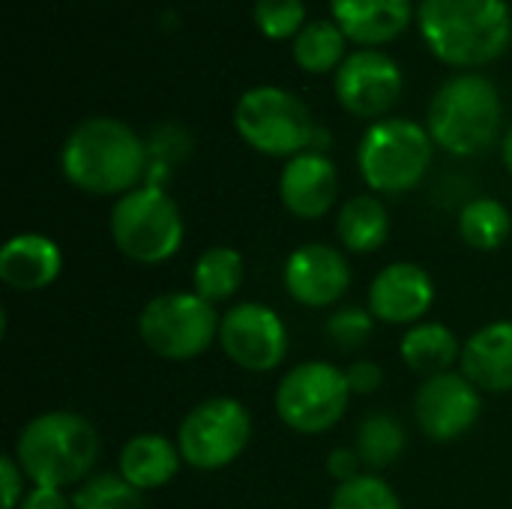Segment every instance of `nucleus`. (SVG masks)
Instances as JSON below:
<instances>
[{
    "instance_id": "26",
    "label": "nucleus",
    "mask_w": 512,
    "mask_h": 509,
    "mask_svg": "<svg viewBox=\"0 0 512 509\" xmlns=\"http://www.w3.org/2000/svg\"><path fill=\"white\" fill-rule=\"evenodd\" d=\"M405 444H408V435H405L402 423L393 414L375 411V414L360 420L354 450L360 453L366 468L384 471V468L396 465V459L405 453Z\"/></svg>"
},
{
    "instance_id": "30",
    "label": "nucleus",
    "mask_w": 512,
    "mask_h": 509,
    "mask_svg": "<svg viewBox=\"0 0 512 509\" xmlns=\"http://www.w3.org/2000/svg\"><path fill=\"white\" fill-rule=\"evenodd\" d=\"M375 333V315L369 309H339L336 315L327 318V336L333 339V345H339L342 351H354L363 348Z\"/></svg>"
},
{
    "instance_id": "6",
    "label": "nucleus",
    "mask_w": 512,
    "mask_h": 509,
    "mask_svg": "<svg viewBox=\"0 0 512 509\" xmlns=\"http://www.w3.org/2000/svg\"><path fill=\"white\" fill-rule=\"evenodd\" d=\"M111 240L117 252L135 264L153 267L174 258L183 246V213L162 186H138L111 207Z\"/></svg>"
},
{
    "instance_id": "34",
    "label": "nucleus",
    "mask_w": 512,
    "mask_h": 509,
    "mask_svg": "<svg viewBox=\"0 0 512 509\" xmlns=\"http://www.w3.org/2000/svg\"><path fill=\"white\" fill-rule=\"evenodd\" d=\"M18 509H72V498H66L63 489H45V486H33Z\"/></svg>"
},
{
    "instance_id": "29",
    "label": "nucleus",
    "mask_w": 512,
    "mask_h": 509,
    "mask_svg": "<svg viewBox=\"0 0 512 509\" xmlns=\"http://www.w3.org/2000/svg\"><path fill=\"white\" fill-rule=\"evenodd\" d=\"M330 509H402V501L393 492V486L381 477L360 474L357 480L336 486Z\"/></svg>"
},
{
    "instance_id": "23",
    "label": "nucleus",
    "mask_w": 512,
    "mask_h": 509,
    "mask_svg": "<svg viewBox=\"0 0 512 509\" xmlns=\"http://www.w3.org/2000/svg\"><path fill=\"white\" fill-rule=\"evenodd\" d=\"M243 276H246V264L234 246H210L198 255L192 267V288L198 297L216 306L240 291Z\"/></svg>"
},
{
    "instance_id": "32",
    "label": "nucleus",
    "mask_w": 512,
    "mask_h": 509,
    "mask_svg": "<svg viewBox=\"0 0 512 509\" xmlns=\"http://www.w3.org/2000/svg\"><path fill=\"white\" fill-rule=\"evenodd\" d=\"M345 375H348L354 396H372L384 384V369L375 360H360L351 369H345Z\"/></svg>"
},
{
    "instance_id": "11",
    "label": "nucleus",
    "mask_w": 512,
    "mask_h": 509,
    "mask_svg": "<svg viewBox=\"0 0 512 509\" xmlns=\"http://www.w3.org/2000/svg\"><path fill=\"white\" fill-rule=\"evenodd\" d=\"M219 348L246 372H273L288 357V327L276 309L264 303H237L219 321Z\"/></svg>"
},
{
    "instance_id": "35",
    "label": "nucleus",
    "mask_w": 512,
    "mask_h": 509,
    "mask_svg": "<svg viewBox=\"0 0 512 509\" xmlns=\"http://www.w3.org/2000/svg\"><path fill=\"white\" fill-rule=\"evenodd\" d=\"M501 153H504V165H507V171L512 174V126L507 129V135H504V147H501Z\"/></svg>"
},
{
    "instance_id": "1",
    "label": "nucleus",
    "mask_w": 512,
    "mask_h": 509,
    "mask_svg": "<svg viewBox=\"0 0 512 509\" xmlns=\"http://www.w3.org/2000/svg\"><path fill=\"white\" fill-rule=\"evenodd\" d=\"M63 177L87 195H126L147 183L150 147L117 117H87L63 141Z\"/></svg>"
},
{
    "instance_id": "18",
    "label": "nucleus",
    "mask_w": 512,
    "mask_h": 509,
    "mask_svg": "<svg viewBox=\"0 0 512 509\" xmlns=\"http://www.w3.org/2000/svg\"><path fill=\"white\" fill-rule=\"evenodd\" d=\"M330 12L348 39L375 48L399 39L408 30L414 18V3L411 0H330Z\"/></svg>"
},
{
    "instance_id": "24",
    "label": "nucleus",
    "mask_w": 512,
    "mask_h": 509,
    "mask_svg": "<svg viewBox=\"0 0 512 509\" xmlns=\"http://www.w3.org/2000/svg\"><path fill=\"white\" fill-rule=\"evenodd\" d=\"M345 42H348V36L342 33V27L333 18L306 21V27L294 36V45H291L294 63L309 75L336 72L348 57Z\"/></svg>"
},
{
    "instance_id": "19",
    "label": "nucleus",
    "mask_w": 512,
    "mask_h": 509,
    "mask_svg": "<svg viewBox=\"0 0 512 509\" xmlns=\"http://www.w3.org/2000/svg\"><path fill=\"white\" fill-rule=\"evenodd\" d=\"M459 363L480 393H512V321H492L471 333Z\"/></svg>"
},
{
    "instance_id": "8",
    "label": "nucleus",
    "mask_w": 512,
    "mask_h": 509,
    "mask_svg": "<svg viewBox=\"0 0 512 509\" xmlns=\"http://www.w3.org/2000/svg\"><path fill=\"white\" fill-rule=\"evenodd\" d=\"M216 306L195 291H168L153 297L138 315V336L162 360L186 363L219 342Z\"/></svg>"
},
{
    "instance_id": "4",
    "label": "nucleus",
    "mask_w": 512,
    "mask_h": 509,
    "mask_svg": "<svg viewBox=\"0 0 512 509\" xmlns=\"http://www.w3.org/2000/svg\"><path fill=\"white\" fill-rule=\"evenodd\" d=\"M504 123V102L498 87L480 72L447 78L429 102L426 129L435 147L453 156L486 153Z\"/></svg>"
},
{
    "instance_id": "21",
    "label": "nucleus",
    "mask_w": 512,
    "mask_h": 509,
    "mask_svg": "<svg viewBox=\"0 0 512 509\" xmlns=\"http://www.w3.org/2000/svg\"><path fill=\"white\" fill-rule=\"evenodd\" d=\"M336 237L354 255L378 252L390 237V213L378 195H354L339 207Z\"/></svg>"
},
{
    "instance_id": "33",
    "label": "nucleus",
    "mask_w": 512,
    "mask_h": 509,
    "mask_svg": "<svg viewBox=\"0 0 512 509\" xmlns=\"http://www.w3.org/2000/svg\"><path fill=\"white\" fill-rule=\"evenodd\" d=\"M363 459H360V453L357 450H351V447H339V450H333L330 456H327V474L342 486V483H351V480H357L363 471Z\"/></svg>"
},
{
    "instance_id": "12",
    "label": "nucleus",
    "mask_w": 512,
    "mask_h": 509,
    "mask_svg": "<svg viewBox=\"0 0 512 509\" xmlns=\"http://www.w3.org/2000/svg\"><path fill=\"white\" fill-rule=\"evenodd\" d=\"M402 87H405V75L399 63L378 48H360L348 54L333 78L339 105L348 114L375 123L384 120L387 111L399 102Z\"/></svg>"
},
{
    "instance_id": "2",
    "label": "nucleus",
    "mask_w": 512,
    "mask_h": 509,
    "mask_svg": "<svg viewBox=\"0 0 512 509\" xmlns=\"http://www.w3.org/2000/svg\"><path fill=\"white\" fill-rule=\"evenodd\" d=\"M417 24L429 51L453 69L495 63L512 42L507 0H420Z\"/></svg>"
},
{
    "instance_id": "14",
    "label": "nucleus",
    "mask_w": 512,
    "mask_h": 509,
    "mask_svg": "<svg viewBox=\"0 0 512 509\" xmlns=\"http://www.w3.org/2000/svg\"><path fill=\"white\" fill-rule=\"evenodd\" d=\"M282 279L291 300L306 309H327L351 288V264L336 246L306 243L288 255Z\"/></svg>"
},
{
    "instance_id": "16",
    "label": "nucleus",
    "mask_w": 512,
    "mask_h": 509,
    "mask_svg": "<svg viewBox=\"0 0 512 509\" xmlns=\"http://www.w3.org/2000/svg\"><path fill=\"white\" fill-rule=\"evenodd\" d=\"M339 171L330 156L306 150L285 162L279 174V201L294 219H321L336 207Z\"/></svg>"
},
{
    "instance_id": "31",
    "label": "nucleus",
    "mask_w": 512,
    "mask_h": 509,
    "mask_svg": "<svg viewBox=\"0 0 512 509\" xmlns=\"http://www.w3.org/2000/svg\"><path fill=\"white\" fill-rule=\"evenodd\" d=\"M24 480L27 474L21 471V465L15 462V456H3L0 459V492H3V509H18L24 492Z\"/></svg>"
},
{
    "instance_id": "5",
    "label": "nucleus",
    "mask_w": 512,
    "mask_h": 509,
    "mask_svg": "<svg viewBox=\"0 0 512 509\" xmlns=\"http://www.w3.org/2000/svg\"><path fill=\"white\" fill-rule=\"evenodd\" d=\"M435 156L426 126L405 117H384L366 129L357 147V165L375 195H402L417 189Z\"/></svg>"
},
{
    "instance_id": "27",
    "label": "nucleus",
    "mask_w": 512,
    "mask_h": 509,
    "mask_svg": "<svg viewBox=\"0 0 512 509\" xmlns=\"http://www.w3.org/2000/svg\"><path fill=\"white\" fill-rule=\"evenodd\" d=\"M72 509H147L138 492L120 474H93L72 492Z\"/></svg>"
},
{
    "instance_id": "7",
    "label": "nucleus",
    "mask_w": 512,
    "mask_h": 509,
    "mask_svg": "<svg viewBox=\"0 0 512 509\" xmlns=\"http://www.w3.org/2000/svg\"><path fill=\"white\" fill-rule=\"evenodd\" d=\"M237 135L264 156L294 159L315 141V120L300 96L285 87H252L234 108Z\"/></svg>"
},
{
    "instance_id": "17",
    "label": "nucleus",
    "mask_w": 512,
    "mask_h": 509,
    "mask_svg": "<svg viewBox=\"0 0 512 509\" xmlns=\"http://www.w3.org/2000/svg\"><path fill=\"white\" fill-rule=\"evenodd\" d=\"M63 273L60 246L36 231L15 234L0 249V282L12 291L33 294L45 291Z\"/></svg>"
},
{
    "instance_id": "10",
    "label": "nucleus",
    "mask_w": 512,
    "mask_h": 509,
    "mask_svg": "<svg viewBox=\"0 0 512 509\" xmlns=\"http://www.w3.org/2000/svg\"><path fill=\"white\" fill-rule=\"evenodd\" d=\"M252 441L249 408L231 396H213L186 411L177 429V450L195 471H222Z\"/></svg>"
},
{
    "instance_id": "9",
    "label": "nucleus",
    "mask_w": 512,
    "mask_h": 509,
    "mask_svg": "<svg viewBox=\"0 0 512 509\" xmlns=\"http://www.w3.org/2000/svg\"><path fill=\"white\" fill-rule=\"evenodd\" d=\"M351 396L345 369L327 360H309L288 369L276 387L273 408L291 432L324 435L345 417Z\"/></svg>"
},
{
    "instance_id": "3",
    "label": "nucleus",
    "mask_w": 512,
    "mask_h": 509,
    "mask_svg": "<svg viewBox=\"0 0 512 509\" xmlns=\"http://www.w3.org/2000/svg\"><path fill=\"white\" fill-rule=\"evenodd\" d=\"M12 456L27 474V483L66 492L93 477L99 432L75 411H45L18 432Z\"/></svg>"
},
{
    "instance_id": "25",
    "label": "nucleus",
    "mask_w": 512,
    "mask_h": 509,
    "mask_svg": "<svg viewBox=\"0 0 512 509\" xmlns=\"http://www.w3.org/2000/svg\"><path fill=\"white\" fill-rule=\"evenodd\" d=\"M459 234L477 252L501 249L512 234L510 210L498 198H474L459 213Z\"/></svg>"
},
{
    "instance_id": "20",
    "label": "nucleus",
    "mask_w": 512,
    "mask_h": 509,
    "mask_svg": "<svg viewBox=\"0 0 512 509\" xmlns=\"http://www.w3.org/2000/svg\"><path fill=\"white\" fill-rule=\"evenodd\" d=\"M183 465L177 444L159 432L132 435L120 450V477L129 480L138 492H153L168 486Z\"/></svg>"
},
{
    "instance_id": "13",
    "label": "nucleus",
    "mask_w": 512,
    "mask_h": 509,
    "mask_svg": "<svg viewBox=\"0 0 512 509\" xmlns=\"http://www.w3.org/2000/svg\"><path fill=\"white\" fill-rule=\"evenodd\" d=\"M483 396L462 372L432 375L414 396V420L429 441L450 444L480 420Z\"/></svg>"
},
{
    "instance_id": "15",
    "label": "nucleus",
    "mask_w": 512,
    "mask_h": 509,
    "mask_svg": "<svg viewBox=\"0 0 512 509\" xmlns=\"http://www.w3.org/2000/svg\"><path fill=\"white\" fill-rule=\"evenodd\" d=\"M435 303V282L426 267L414 261L387 264L369 285V312L375 321L414 327Z\"/></svg>"
},
{
    "instance_id": "22",
    "label": "nucleus",
    "mask_w": 512,
    "mask_h": 509,
    "mask_svg": "<svg viewBox=\"0 0 512 509\" xmlns=\"http://www.w3.org/2000/svg\"><path fill=\"white\" fill-rule=\"evenodd\" d=\"M399 354L414 372L432 378V375L453 372L456 360H462V345L447 324L420 321V324L408 327V333L402 336Z\"/></svg>"
},
{
    "instance_id": "28",
    "label": "nucleus",
    "mask_w": 512,
    "mask_h": 509,
    "mask_svg": "<svg viewBox=\"0 0 512 509\" xmlns=\"http://www.w3.org/2000/svg\"><path fill=\"white\" fill-rule=\"evenodd\" d=\"M258 33L270 42L294 39L306 27V3L303 0H255L252 9Z\"/></svg>"
}]
</instances>
